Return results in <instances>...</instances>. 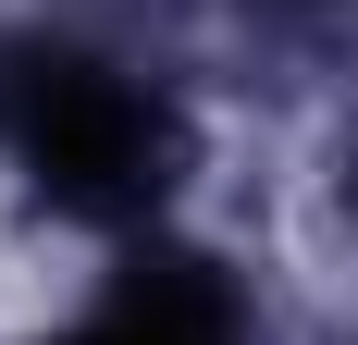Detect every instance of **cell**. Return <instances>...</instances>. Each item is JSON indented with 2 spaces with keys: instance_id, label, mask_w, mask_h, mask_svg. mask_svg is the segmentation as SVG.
I'll return each mask as SVG.
<instances>
[{
  "instance_id": "1",
  "label": "cell",
  "mask_w": 358,
  "mask_h": 345,
  "mask_svg": "<svg viewBox=\"0 0 358 345\" xmlns=\"http://www.w3.org/2000/svg\"><path fill=\"white\" fill-rule=\"evenodd\" d=\"M0 148L25 161V185L50 210H87V222H124L161 185V111L124 87L87 50H0Z\"/></svg>"
},
{
  "instance_id": "2",
  "label": "cell",
  "mask_w": 358,
  "mask_h": 345,
  "mask_svg": "<svg viewBox=\"0 0 358 345\" xmlns=\"http://www.w3.org/2000/svg\"><path fill=\"white\" fill-rule=\"evenodd\" d=\"M74 345H235V284L210 259H136Z\"/></svg>"
}]
</instances>
